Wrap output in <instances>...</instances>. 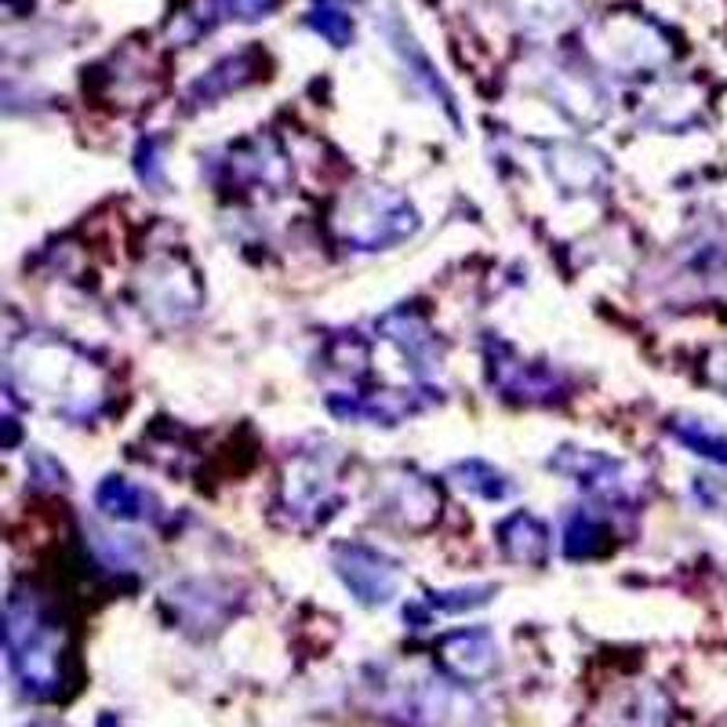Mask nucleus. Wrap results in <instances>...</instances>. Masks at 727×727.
Segmentation results:
<instances>
[{
	"label": "nucleus",
	"mask_w": 727,
	"mask_h": 727,
	"mask_svg": "<svg viewBox=\"0 0 727 727\" xmlns=\"http://www.w3.org/2000/svg\"><path fill=\"white\" fill-rule=\"evenodd\" d=\"M342 578L350 582V589L356 593L361 600H386L390 589H393V567L386 564V557H378V553L364 549V546H350L342 549Z\"/></svg>",
	"instance_id": "1"
},
{
	"label": "nucleus",
	"mask_w": 727,
	"mask_h": 727,
	"mask_svg": "<svg viewBox=\"0 0 727 727\" xmlns=\"http://www.w3.org/2000/svg\"><path fill=\"white\" fill-rule=\"evenodd\" d=\"M145 502H150V498H145L139 487H131L128 481H121V477L105 481L99 487V506L105 513H113V517H142Z\"/></svg>",
	"instance_id": "2"
},
{
	"label": "nucleus",
	"mask_w": 727,
	"mask_h": 727,
	"mask_svg": "<svg viewBox=\"0 0 727 727\" xmlns=\"http://www.w3.org/2000/svg\"><path fill=\"white\" fill-rule=\"evenodd\" d=\"M455 640L462 644V655H444V658H447V666L462 673V677H477V673H484L487 666H492V655H495L492 644L477 652V644L487 640L484 629H477V633H455Z\"/></svg>",
	"instance_id": "3"
},
{
	"label": "nucleus",
	"mask_w": 727,
	"mask_h": 727,
	"mask_svg": "<svg viewBox=\"0 0 727 727\" xmlns=\"http://www.w3.org/2000/svg\"><path fill=\"white\" fill-rule=\"evenodd\" d=\"M313 26L327 37V41L346 44V37H350V22H346V16H342V11L316 8V11H313Z\"/></svg>",
	"instance_id": "4"
}]
</instances>
